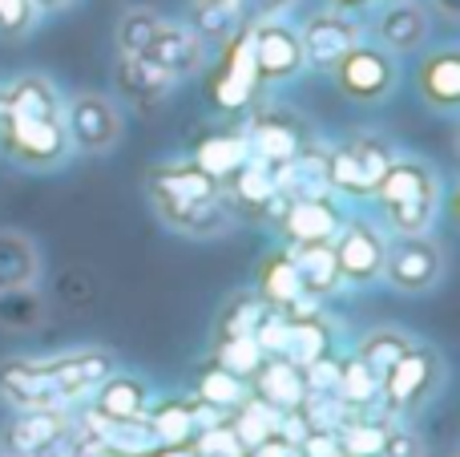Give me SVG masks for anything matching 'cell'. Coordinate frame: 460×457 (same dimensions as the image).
Segmentation results:
<instances>
[{
  "mask_svg": "<svg viewBox=\"0 0 460 457\" xmlns=\"http://www.w3.org/2000/svg\"><path fill=\"white\" fill-rule=\"evenodd\" d=\"M380 457H429V450H424V442L412 434V429H404V426H396V421H392Z\"/></svg>",
  "mask_w": 460,
  "mask_h": 457,
  "instance_id": "cell-42",
  "label": "cell"
},
{
  "mask_svg": "<svg viewBox=\"0 0 460 457\" xmlns=\"http://www.w3.org/2000/svg\"><path fill=\"white\" fill-rule=\"evenodd\" d=\"M348 150H351V158L359 162V170H364L367 186L380 183V175L388 170V162L396 158V146H392L388 138H380V134H359V138H351Z\"/></svg>",
  "mask_w": 460,
  "mask_h": 457,
  "instance_id": "cell-39",
  "label": "cell"
},
{
  "mask_svg": "<svg viewBox=\"0 0 460 457\" xmlns=\"http://www.w3.org/2000/svg\"><path fill=\"white\" fill-rule=\"evenodd\" d=\"M335 85H340V94L348 97V102L356 105H380L392 97V89H396L400 81V69H396V57L388 53V49H380L376 40H359L356 49H348V53L340 57V65L332 69Z\"/></svg>",
  "mask_w": 460,
  "mask_h": 457,
  "instance_id": "cell-5",
  "label": "cell"
},
{
  "mask_svg": "<svg viewBox=\"0 0 460 457\" xmlns=\"http://www.w3.org/2000/svg\"><path fill=\"white\" fill-rule=\"evenodd\" d=\"M372 199L380 202V211L404 207V202H420V199H440V178L424 158L396 154V158L388 162V170L380 175V183L372 186Z\"/></svg>",
  "mask_w": 460,
  "mask_h": 457,
  "instance_id": "cell-16",
  "label": "cell"
},
{
  "mask_svg": "<svg viewBox=\"0 0 460 457\" xmlns=\"http://www.w3.org/2000/svg\"><path fill=\"white\" fill-rule=\"evenodd\" d=\"M146 57L158 61L174 81H182L207 65V40H202L186 21H162L158 32H154V40H150V49H146Z\"/></svg>",
  "mask_w": 460,
  "mask_h": 457,
  "instance_id": "cell-17",
  "label": "cell"
},
{
  "mask_svg": "<svg viewBox=\"0 0 460 457\" xmlns=\"http://www.w3.org/2000/svg\"><path fill=\"white\" fill-rule=\"evenodd\" d=\"M0 397L8 405H16V409H57L61 405L49 364L29 361V356L0 361Z\"/></svg>",
  "mask_w": 460,
  "mask_h": 457,
  "instance_id": "cell-15",
  "label": "cell"
},
{
  "mask_svg": "<svg viewBox=\"0 0 460 457\" xmlns=\"http://www.w3.org/2000/svg\"><path fill=\"white\" fill-rule=\"evenodd\" d=\"M126 4H129V8H137V4H150V0H126Z\"/></svg>",
  "mask_w": 460,
  "mask_h": 457,
  "instance_id": "cell-49",
  "label": "cell"
},
{
  "mask_svg": "<svg viewBox=\"0 0 460 457\" xmlns=\"http://www.w3.org/2000/svg\"><path fill=\"white\" fill-rule=\"evenodd\" d=\"M243 134H246V146H251V158L267 162V166H279V162L295 158V154L311 142L303 118H295L283 105H259V110L243 121Z\"/></svg>",
  "mask_w": 460,
  "mask_h": 457,
  "instance_id": "cell-10",
  "label": "cell"
},
{
  "mask_svg": "<svg viewBox=\"0 0 460 457\" xmlns=\"http://www.w3.org/2000/svg\"><path fill=\"white\" fill-rule=\"evenodd\" d=\"M45 275L40 247L24 231H0V291L37 288Z\"/></svg>",
  "mask_w": 460,
  "mask_h": 457,
  "instance_id": "cell-25",
  "label": "cell"
},
{
  "mask_svg": "<svg viewBox=\"0 0 460 457\" xmlns=\"http://www.w3.org/2000/svg\"><path fill=\"white\" fill-rule=\"evenodd\" d=\"M37 4V13H61L65 4H73V0H32Z\"/></svg>",
  "mask_w": 460,
  "mask_h": 457,
  "instance_id": "cell-47",
  "label": "cell"
},
{
  "mask_svg": "<svg viewBox=\"0 0 460 457\" xmlns=\"http://www.w3.org/2000/svg\"><path fill=\"white\" fill-rule=\"evenodd\" d=\"M49 372H53V385L61 393V401H73L85 389H93L97 381H105L113 372V356L102 348H69L61 356H49Z\"/></svg>",
  "mask_w": 460,
  "mask_h": 457,
  "instance_id": "cell-21",
  "label": "cell"
},
{
  "mask_svg": "<svg viewBox=\"0 0 460 457\" xmlns=\"http://www.w3.org/2000/svg\"><path fill=\"white\" fill-rule=\"evenodd\" d=\"M429 29H432V13L424 0H384L376 8L367 32L392 57H404V53H420L429 45Z\"/></svg>",
  "mask_w": 460,
  "mask_h": 457,
  "instance_id": "cell-11",
  "label": "cell"
},
{
  "mask_svg": "<svg viewBox=\"0 0 460 457\" xmlns=\"http://www.w3.org/2000/svg\"><path fill=\"white\" fill-rule=\"evenodd\" d=\"M254 296H259L267 308H279V312L291 308L295 300L303 296L299 267H295V259L287 247H275L259 259V267H254Z\"/></svg>",
  "mask_w": 460,
  "mask_h": 457,
  "instance_id": "cell-24",
  "label": "cell"
},
{
  "mask_svg": "<svg viewBox=\"0 0 460 457\" xmlns=\"http://www.w3.org/2000/svg\"><path fill=\"white\" fill-rule=\"evenodd\" d=\"M376 0H327V8H340V13H364Z\"/></svg>",
  "mask_w": 460,
  "mask_h": 457,
  "instance_id": "cell-46",
  "label": "cell"
},
{
  "mask_svg": "<svg viewBox=\"0 0 460 457\" xmlns=\"http://www.w3.org/2000/svg\"><path fill=\"white\" fill-rule=\"evenodd\" d=\"M207 85H210V102H215L218 110H226V113H234V110H251V105L259 102V85H246V81L226 77L223 69H210Z\"/></svg>",
  "mask_w": 460,
  "mask_h": 457,
  "instance_id": "cell-40",
  "label": "cell"
},
{
  "mask_svg": "<svg viewBox=\"0 0 460 457\" xmlns=\"http://www.w3.org/2000/svg\"><path fill=\"white\" fill-rule=\"evenodd\" d=\"M416 89H420L424 105L437 113L460 110V53L456 45L429 49L416 65Z\"/></svg>",
  "mask_w": 460,
  "mask_h": 457,
  "instance_id": "cell-19",
  "label": "cell"
},
{
  "mask_svg": "<svg viewBox=\"0 0 460 457\" xmlns=\"http://www.w3.org/2000/svg\"><path fill=\"white\" fill-rule=\"evenodd\" d=\"M69 434L61 409H21V417L4 429V445L13 457H37L61 445V437Z\"/></svg>",
  "mask_w": 460,
  "mask_h": 457,
  "instance_id": "cell-23",
  "label": "cell"
},
{
  "mask_svg": "<svg viewBox=\"0 0 460 457\" xmlns=\"http://www.w3.org/2000/svg\"><path fill=\"white\" fill-rule=\"evenodd\" d=\"M246 457H295V445L275 429V434H270L267 442H259L254 450H246Z\"/></svg>",
  "mask_w": 460,
  "mask_h": 457,
  "instance_id": "cell-43",
  "label": "cell"
},
{
  "mask_svg": "<svg viewBox=\"0 0 460 457\" xmlns=\"http://www.w3.org/2000/svg\"><path fill=\"white\" fill-rule=\"evenodd\" d=\"M262 348L254 345V336H226V340H215V364H223L226 372H234L238 381L251 385V377L259 372L262 364Z\"/></svg>",
  "mask_w": 460,
  "mask_h": 457,
  "instance_id": "cell-37",
  "label": "cell"
},
{
  "mask_svg": "<svg viewBox=\"0 0 460 457\" xmlns=\"http://www.w3.org/2000/svg\"><path fill=\"white\" fill-rule=\"evenodd\" d=\"M194 4H238V0H194ZM243 8V4H238Z\"/></svg>",
  "mask_w": 460,
  "mask_h": 457,
  "instance_id": "cell-48",
  "label": "cell"
},
{
  "mask_svg": "<svg viewBox=\"0 0 460 457\" xmlns=\"http://www.w3.org/2000/svg\"><path fill=\"white\" fill-rule=\"evenodd\" d=\"M412 345H416V340L408 336V332H400V328H372V332H367V336L356 345V353H351V356H356V361L364 364V369L372 372L376 381H384V377H388V369H392V364H396Z\"/></svg>",
  "mask_w": 460,
  "mask_h": 457,
  "instance_id": "cell-29",
  "label": "cell"
},
{
  "mask_svg": "<svg viewBox=\"0 0 460 457\" xmlns=\"http://www.w3.org/2000/svg\"><path fill=\"white\" fill-rule=\"evenodd\" d=\"M162 16L154 13L150 4H137V8H126L118 21V53H146L158 32Z\"/></svg>",
  "mask_w": 460,
  "mask_h": 457,
  "instance_id": "cell-38",
  "label": "cell"
},
{
  "mask_svg": "<svg viewBox=\"0 0 460 457\" xmlns=\"http://www.w3.org/2000/svg\"><path fill=\"white\" fill-rule=\"evenodd\" d=\"M376 4H384V0H376Z\"/></svg>",
  "mask_w": 460,
  "mask_h": 457,
  "instance_id": "cell-50",
  "label": "cell"
},
{
  "mask_svg": "<svg viewBox=\"0 0 460 457\" xmlns=\"http://www.w3.org/2000/svg\"><path fill=\"white\" fill-rule=\"evenodd\" d=\"M429 13L445 16V21H456V16H460V0H429Z\"/></svg>",
  "mask_w": 460,
  "mask_h": 457,
  "instance_id": "cell-45",
  "label": "cell"
},
{
  "mask_svg": "<svg viewBox=\"0 0 460 457\" xmlns=\"http://www.w3.org/2000/svg\"><path fill=\"white\" fill-rule=\"evenodd\" d=\"M287 251H291L295 267H299V280H303L307 296L327 300V296H335V291H343L332 243H287Z\"/></svg>",
  "mask_w": 460,
  "mask_h": 457,
  "instance_id": "cell-26",
  "label": "cell"
},
{
  "mask_svg": "<svg viewBox=\"0 0 460 457\" xmlns=\"http://www.w3.org/2000/svg\"><path fill=\"white\" fill-rule=\"evenodd\" d=\"M65 130L77 154H105L121 142V110L105 94L65 97Z\"/></svg>",
  "mask_w": 460,
  "mask_h": 457,
  "instance_id": "cell-8",
  "label": "cell"
},
{
  "mask_svg": "<svg viewBox=\"0 0 460 457\" xmlns=\"http://www.w3.org/2000/svg\"><path fill=\"white\" fill-rule=\"evenodd\" d=\"M40 13L32 0H0V37L4 40H21L37 29Z\"/></svg>",
  "mask_w": 460,
  "mask_h": 457,
  "instance_id": "cell-41",
  "label": "cell"
},
{
  "mask_svg": "<svg viewBox=\"0 0 460 457\" xmlns=\"http://www.w3.org/2000/svg\"><path fill=\"white\" fill-rule=\"evenodd\" d=\"M150 405H154L150 381L134 377V372L113 369L110 377L93 385V413L102 421H113V426H137V421H146Z\"/></svg>",
  "mask_w": 460,
  "mask_h": 457,
  "instance_id": "cell-14",
  "label": "cell"
},
{
  "mask_svg": "<svg viewBox=\"0 0 460 457\" xmlns=\"http://www.w3.org/2000/svg\"><path fill=\"white\" fill-rule=\"evenodd\" d=\"M246 158H251V146H246V134H243V126H238V130H223V134H207L194 146L190 162L199 170H207L215 183H226Z\"/></svg>",
  "mask_w": 460,
  "mask_h": 457,
  "instance_id": "cell-27",
  "label": "cell"
},
{
  "mask_svg": "<svg viewBox=\"0 0 460 457\" xmlns=\"http://www.w3.org/2000/svg\"><path fill=\"white\" fill-rule=\"evenodd\" d=\"M267 312L254 291H238V296L226 300V308L218 312V324H215V340H226V336H251V328L259 324V316Z\"/></svg>",
  "mask_w": 460,
  "mask_h": 457,
  "instance_id": "cell-36",
  "label": "cell"
},
{
  "mask_svg": "<svg viewBox=\"0 0 460 457\" xmlns=\"http://www.w3.org/2000/svg\"><path fill=\"white\" fill-rule=\"evenodd\" d=\"M303 40V61L307 69L332 73L340 65V57L348 49H356L364 40V24L356 21V13H340V8H319L299 24Z\"/></svg>",
  "mask_w": 460,
  "mask_h": 457,
  "instance_id": "cell-9",
  "label": "cell"
},
{
  "mask_svg": "<svg viewBox=\"0 0 460 457\" xmlns=\"http://www.w3.org/2000/svg\"><path fill=\"white\" fill-rule=\"evenodd\" d=\"M251 57L259 85H283V81L299 77L307 69L299 29L279 21V16H262V21L251 24Z\"/></svg>",
  "mask_w": 460,
  "mask_h": 457,
  "instance_id": "cell-7",
  "label": "cell"
},
{
  "mask_svg": "<svg viewBox=\"0 0 460 457\" xmlns=\"http://www.w3.org/2000/svg\"><path fill=\"white\" fill-rule=\"evenodd\" d=\"M384 247H388V235L380 231V223H372L364 215L343 219V227L332 239L343 288H372L384 272Z\"/></svg>",
  "mask_w": 460,
  "mask_h": 457,
  "instance_id": "cell-6",
  "label": "cell"
},
{
  "mask_svg": "<svg viewBox=\"0 0 460 457\" xmlns=\"http://www.w3.org/2000/svg\"><path fill=\"white\" fill-rule=\"evenodd\" d=\"M238 4H243V13H254L262 21V16H279L291 0H238Z\"/></svg>",
  "mask_w": 460,
  "mask_h": 457,
  "instance_id": "cell-44",
  "label": "cell"
},
{
  "mask_svg": "<svg viewBox=\"0 0 460 457\" xmlns=\"http://www.w3.org/2000/svg\"><path fill=\"white\" fill-rule=\"evenodd\" d=\"M186 24H190L207 45H223L226 37L238 32V24H243V8L238 4H194Z\"/></svg>",
  "mask_w": 460,
  "mask_h": 457,
  "instance_id": "cell-35",
  "label": "cell"
},
{
  "mask_svg": "<svg viewBox=\"0 0 460 457\" xmlns=\"http://www.w3.org/2000/svg\"><path fill=\"white\" fill-rule=\"evenodd\" d=\"M388 429H392V417H380V413H372V417H356L340 434V453L343 457H380Z\"/></svg>",
  "mask_w": 460,
  "mask_h": 457,
  "instance_id": "cell-34",
  "label": "cell"
},
{
  "mask_svg": "<svg viewBox=\"0 0 460 457\" xmlns=\"http://www.w3.org/2000/svg\"><path fill=\"white\" fill-rule=\"evenodd\" d=\"M226 426H230V434L238 437V445H243V453H246V450H254L259 442H267V437L275 434L279 413L270 409V405H262L254 393H246L243 401L234 405V417H230Z\"/></svg>",
  "mask_w": 460,
  "mask_h": 457,
  "instance_id": "cell-30",
  "label": "cell"
},
{
  "mask_svg": "<svg viewBox=\"0 0 460 457\" xmlns=\"http://www.w3.org/2000/svg\"><path fill=\"white\" fill-rule=\"evenodd\" d=\"M246 393H251V385L238 381L234 372H226L223 364H215V361H210V369L202 372L199 385H194V401L207 405V409H215V413H230Z\"/></svg>",
  "mask_w": 460,
  "mask_h": 457,
  "instance_id": "cell-32",
  "label": "cell"
},
{
  "mask_svg": "<svg viewBox=\"0 0 460 457\" xmlns=\"http://www.w3.org/2000/svg\"><path fill=\"white\" fill-rule=\"evenodd\" d=\"M448 381V364L440 356L437 345H420L416 340L404 356L388 369V377L380 381V401H376V413L380 417H412L424 405H432L440 397Z\"/></svg>",
  "mask_w": 460,
  "mask_h": 457,
  "instance_id": "cell-2",
  "label": "cell"
},
{
  "mask_svg": "<svg viewBox=\"0 0 460 457\" xmlns=\"http://www.w3.org/2000/svg\"><path fill=\"white\" fill-rule=\"evenodd\" d=\"M291 320V328H287V348L283 356L287 361H295L303 369V364L319 361L323 353H332V324H327L323 312H311V316H287Z\"/></svg>",
  "mask_w": 460,
  "mask_h": 457,
  "instance_id": "cell-28",
  "label": "cell"
},
{
  "mask_svg": "<svg viewBox=\"0 0 460 457\" xmlns=\"http://www.w3.org/2000/svg\"><path fill=\"white\" fill-rule=\"evenodd\" d=\"M146 194L158 219L178 235L190 239H218L234 227V211L226 202L223 183L199 170L190 158L158 162L146 175Z\"/></svg>",
  "mask_w": 460,
  "mask_h": 457,
  "instance_id": "cell-1",
  "label": "cell"
},
{
  "mask_svg": "<svg viewBox=\"0 0 460 457\" xmlns=\"http://www.w3.org/2000/svg\"><path fill=\"white\" fill-rule=\"evenodd\" d=\"M335 401L343 405V409H376V401H380V381L372 377V372L364 369V364L356 361V356H343L340 361V377H335Z\"/></svg>",
  "mask_w": 460,
  "mask_h": 457,
  "instance_id": "cell-31",
  "label": "cell"
},
{
  "mask_svg": "<svg viewBox=\"0 0 460 457\" xmlns=\"http://www.w3.org/2000/svg\"><path fill=\"white\" fill-rule=\"evenodd\" d=\"M45 324V300L37 288L0 291V328L8 332H37Z\"/></svg>",
  "mask_w": 460,
  "mask_h": 457,
  "instance_id": "cell-33",
  "label": "cell"
},
{
  "mask_svg": "<svg viewBox=\"0 0 460 457\" xmlns=\"http://www.w3.org/2000/svg\"><path fill=\"white\" fill-rule=\"evenodd\" d=\"M340 194H315V199H287L283 211L275 215V231L287 243H332L335 231L343 227Z\"/></svg>",
  "mask_w": 460,
  "mask_h": 457,
  "instance_id": "cell-12",
  "label": "cell"
},
{
  "mask_svg": "<svg viewBox=\"0 0 460 457\" xmlns=\"http://www.w3.org/2000/svg\"><path fill=\"white\" fill-rule=\"evenodd\" d=\"M0 150L24 170H57L69 162L73 142L57 118H16L0 113Z\"/></svg>",
  "mask_w": 460,
  "mask_h": 457,
  "instance_id": "cell-4",
  "label": "cell"
},
{
  "mask_svg": "<svg viewBox=\"0 0 460 457\" xmlns=\"http://www.w3.org/2000/svg\"><path fill=\"white\" fill-rule=\"evenodd\" d=\"M445 272H448V255L432 231L388 235L380 280H388L400 296H429V291H437L445 283Z\"/></svg>",
  "mask_w": 460,
  "mask_h": 457,
  "instance_id": "cell-3",
  "label": "cell"
},
{
  "mask_svg": "<svg viewBox=\"0 0 460 457\" xmlns=\"http://www.w3.org/2000/svg\"><path fill=\"white\" fill-rule=\"evenodd\" d=\"M113 85H118V94L126 97L129 105H137V110L150 113L166 102L170 89H174L178 81L170 77L158 61H150L146 53H121L118 69H113Z\"/></svg>",
  "mask_w": 460,
  "mask_h": 457,
  "instance_id": "cell-18",
  "label": "cell"
},
{
  "mask_svg": "<svg viewBox=\"0 0 460 457\" xmlns=\"http://www.w3.org/2000/svg\"><path fill=\"white\" fill-rule=\"evenodd\" d=\"M223 191H226V202H230V211H234V219L275 223V215L283 211V199L275 194V183H270V166L259 158H246L223 183Z\"/></svg>",
  "mask_w": 460,
  "mask_h": 457,
  "instance_id": "cell-13",
  "label": "cell"
},
{
  "mask_svg": "<svg viewBox=\"0 0 460 457\" xmlns=\"http://www.w3.org/2000/svg\"><path fill=\"white\" fill-rule=\"evenodd\" d=\"M251 393L259 397L262 405L283 417V413H299L303 401H307V385H303V369L295 361H287L283 353L262 356L259 372L251 377Z\"/></svg>",
  "mask_w": 460,
  "mask_h": 457,
  "instance_id": "cell-20",
  "label": "cell"
},
{
  "mask_svg": "<svg viewBox=\"0 0 460 457\" xmlns=\"http://www.w3.org/2000/svg\"><path fill=\"white\" fill-rule=\"evenodd\" d=\"M0 113L16 118H57L65 121V94L45 77V73H24L0 89Z\"/></svg>",
  "mask_w": 460,
  "mask_h": 457,
  "instance_id": "cell-22",
  "label": "cell"
},
{
  "mask_svg": "<svg viewBox=\"0 0 460 457\" xmlns=\"http://www.w3.org/2000/svg\"><path fill=\"white\" fill-rule=\"evenodd\" d=\"M335 457H343V453H335Z\"/></svg>",
  "mask_w": 460,
  "mask_h": 457,
  "instance_id": "cell-51",
  "label": "cell"
}]
</instances>
